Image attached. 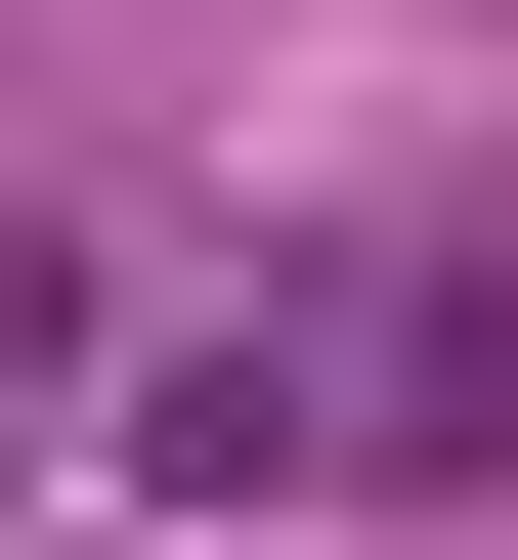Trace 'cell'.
Returning <instances> with one entry per match:
<instances>
[{"label":"cell","mask_w":518,"mask_h":560,"mask_svg":"<svg viewBox=\"0 0 518 560\" xmlns=\"http://www.w3.org/2000/svg\"><path fill=\"white\" fill-rule=\"evenodd\" d=\"M130 475L173 517H433V475H518V259H302L217 346H130Z\"/></svg>","instance_id":"1"},{"label":"cell","mask_w":518,"mask_h":560,"mask_svg":"<svg viewBox=\"0 0 518 560\" xmlns=\"http://www.w3.org/2000/svg\"><path fill=\"white\" fill-rule=\"evenodd\" d=\"M44 346H87V302H44V259H0V388H44Z\"/></svg>","instance_id":"2"}]
</instances>
